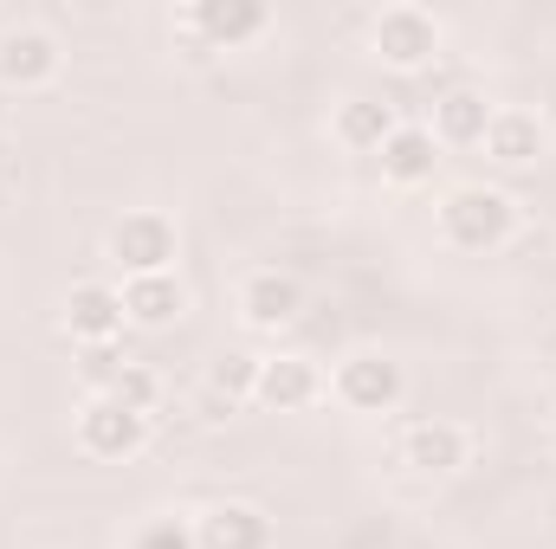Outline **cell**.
<instances>
[{
    "label": "cell",
    "instance_id": "obj_9",
    "mask_svg": "<svg viewBox=\"0 0 556 549\" xmlns=\"http://www.w3.org/2000/svg\"><path fill=\"white\" fill-rule=\"evenodd\" d=\"M304 317V284L291 272H253L240 284V323L260 330V336H278Z\"/></svg>",
    "mask_w": 556,
    "mask_h": 549
},
{
    "label": "cell",
    "instance_id": "obj_20",
    "mask_svg": "<svg viewBox=\"0 0 556 549\" xmlns=\"http://www.w3.org/2000/svg\"><path fill=\"white\" fill-rule=\"evenodd\" d=\"M124 362H130V356H124L117 343H98V349H85V356H78V382H85L91 395H111V382L124 375Z\"/></svg>",
    "mask_w": 556,
    "mask_h": 549
},
{
    "label": "cell",
    "instance_id": "obj_15",
    "mask_svg": "<svg viewBox=\"0 0 556 549\" xmlns=\"http://www.w3.org/2000/svg\"><path fill=\"white\" fill-rule=\"evenodd\" d=\"M433 168H440V142H433L427 124H402L395 137L382 142V181L420 188V181H433Z\"/></svg>",
    "mask_w": 556,
    "mask_h": 549
},
{
    "label": "cell",
    "instance_id": "obj_14",
    "mask_svg": "<svg viewBox=\"0 0 556 549\" xmlns=\"http://www.w3.org/2000/svg\"><path fill=\"white\" fill-rule=\"evenodd\" d=\"M492 117H498V104H485V91H446L440 104H433V142H453V149H479L485 130H492Z\"/></svg>",
    "mask_w": 556,
    "mask_h": 549
},
{
    "label": "cell",
    "instance_id": "obj_12",
    "mask_svg": "<svg viewBox=\"0 0 556 549\" xmlns=\"http://www.w3.org/2000/svg\"><path fill=\"white\" fill-rule=\"evenodd\" d=\"M194 549H273V518L260 505H247V498H227V505L201 511Z\"/></svg>",
    "mask_w": 556,
    "mask_h": 549
},
{
    "label": "cell",
    "instance_id": "obj_18",
    "mask_svg": "<svg viewBox=\"0 0 556 549\" xmlns=\"http://www.w3.org/2000/svg\"><path fill=\"white\" fill-rule=\"evenodd\" d=\"M207 388H214V395H227L233 408H240V401H253V388H260V356H247V349H227V356L207 369Z\"/></svg>",
    "mask_w": 556,
    "mask_h": 549
},
{
    "label": "cell",
    "instance_id": "obj_13",
    "mask_svg": "<svg viewBox=\"0 0 556 549\" xmlns=\"http://www.w3.org/2000/svg\"><path fill=\"white\" fill-rule=\"evenodd\" d=\"M181 310H188V291H181L175 272L124 278V317H130L137 330H168V323H181Z\"/></svg>",
    "mask_w": 556,
    "mask_h": 549
},
{
    "label": "cell",
    "instance_id": "obj_4",
    "mask_svg": "<svg viewBox=\"0 0 556 549\" xmlns=\"http://www.w3.org/2000/svg\"><path fill=\"white\" fill-rule=\"evenodd\" d=\"M440 20L427 13V7H382L376 13V26H369V46H376V59L389 65V72H427L433 65V52H440Z\"/></svg>",
    "mask_w": 556,
    "mask_h": 549
},
{
    "label": "cell",
    "instance_id": "obj_2",
    "mask_svg": "<svg viewBox=\"0 0 556 549\" xmlns=\"http://www.w3.org/2000/svg\"><path fill=\"white\" fill-rule=\"evenodd\" d=\"M266 26H273V13L260 0H194L175 13V33L194 39L201 52H240V46L266 39Z\"/></svg>",
    "mask_w": 556,
    "mask_h": 549
},
{
    "label": "cell",
    "instance_id": "obj_19",
    "mask_svg": "<svg viewBox=\"0 0 556 549\" xmlns=\"http://www.w3.org/2000/svg\"><path fill=\"white\" fill-rule=\"evenodd\" d=\"M111 401H124V408H137V413H155V401H162V375H155L149 362H124V375L111 382Z\"/></svg>",
    "mask_w": 556,
    "mask_h": 549
},
{
    "label": "cell",
    "instance_id": "obj_16",
    "mask_svg": "<svg viewBox=\"0 0 556 549\" xmlns=\"http://www.w3.org/2000/svg\"><path fill=\"white\" fill-rule=\"evenodd\" d=\"M402 130V117L382 104V98H343L337 104V142L356 149V155H382V142Z\"/></svg>",
    "mask_w": 556,
    "mask_h": 549
},
{
    "label": "cell",
    "instance_id": "obj_5",
    "mask_svg": "<svg viewBox=\"0 0 556 549\" xmlns=\"http://www.w3.org/2000/svg\"><path fill=\"white\" fill-rule=\"evenodd\" d=\"M65 72V46L46 26H7L0 33V85L7 91H46Z\"/></svg>",
    "mask_w": 556,
    "mask_h": 549
},
{
    "label": "cell",
    "instance_id": "obj_1",
    "mask_svg": "<svg viewBox=\"0 0 556 549\" xmlns=\"http://www.w3.org/2000/svg\"><path fill=\"white\" fill-rule=\"evenodd\" d=\"M440 233H446V246H459V253H498V246L518 233V201H511L505 188L459 181V188H446V201H440Z\"/></svg>",
    "mask_w": 556,
    "mask_h": 549
},
{
    "label": "cell",
    "instance_id": "obj_8",
    "mask_svg": "<svg viewBox=\"0 0 556 549\" xmlns=\"http://www.w3.org/2000/svg\"><path fill=\"white\" fill-rule=\"evenodd\" d=\"M402 395H408V375L382 349H363V356H350L337 369V401L350 413H389V408H402Z\"/></svg>",
    "mask_w": 556,
    "mask_h": 549
},
{
    "label": "cell",
    "instance_id": "obj_17",
    "mask_svg": "<svg viewBox=\"0 0 556 549\" xmlns=\"http://www.w3.org/2000/svg\"><path fill=\"white\" fill-rule=\"evenodd\" d=\"M479 149H485L498 168H531V162L544 155V124H538L531 111H498Z\"/></svg>",
    "mask_w": 556,
    "mask_h": 549
},
{
    "label": "cell",
    "instance_id": "obj_3",
    "mask_svg": "<svg viewBox=\"0 0 556 549\" xmlns=\"http://www.w3.org/2000/svg\"><path fill=\"white\" fill-rule=\"evenodd\" d=\"M104 253L124 266V278H155V272H175L181 233H175V220H168V214L137 207V214H124V220L104 233Z\"/></svg>",
    "mask_w": 556,
    "mask_h": 549
},
{
    "label": "cell",
    "instance_id": "obj_10",
    "mask_svg": "<svg viewBox=\"0 0 556 549\" xmlns=\"http://www.w3.org/2000/svg\"><path fill=\"white\" fill-rule=\"evenodd\" d=\"M317 395H324V375H317L311 356H260V388H253L260 408L304 413V408H317Z\"/></svg>",
    "mask_w": 556,
    "mask_h": 549
},
{
    "label": "cell",
    "instance_id": "obj_7",
    "mask_svg": "<svg viewBox=\"0 0 556 549\" xmlns=\"http://www.w3.org/2000/svg\"><path fill=\"white\" fill-rule=\"evenodd\" d=\"M124 323H130V317H124V284H111V278H78V284L65 291V330H72L78 349L117 343Z\"/></svg>",
    "mask_w": 556,
    "mask_h": 549
},
{
    "label": "cell",
    "instance_id": "obj_6",
    "mask_svg": "<svg viewBox=\"0 0 556 549\" xmlns=\"http://www.w3.org/2000/svg\"><path fill=\"white\" fill-rule=\"evenodd\" d=\"M78 446H85L91 459H137L142 446H149V413L124 408V401H111V395H91V401L78 408Z\"/></svg>",
    "mask_w": 556,
    "mask_h": 549
},
{
    "label": "cell",
    "instance_id": "obj_11",
    "mask_svg": "<svg viewBox=\"0 0 556 549\" xmlns=\"http://www.w3.org/2000/svg\"><path fill=\"white\" fill-rule=\"evenodd\" d=\"M402 459L415 465L420 478H453L472 459V433L459 420H415L408 439H402Z\"/></svg>",
    "mask_w": 556,
    "mask_h": 549
},
{
    "label": "cell",
    "instance_id": "obj_21",
    "mask_svg": "<svg viewBox=\"0 0 556 549\" xmlns=\"http://www.w3.org/2000/svg\"><path fill=\"white\" fill-rule=\"evenodd\" d=\"M137 549H194V531H175V524H155Z\"/></svg>",
    "mask_w": 556,
    "mask_h": 549
}]
</instances>
